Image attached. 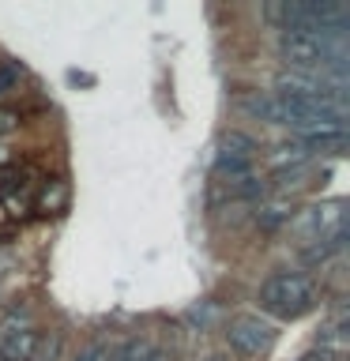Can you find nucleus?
<instances>
[{
    "label": "nucleus",
    "instance_id": "f8f14e48",
    "mask_svg": "<svg viewBox=\"0 0 350 361\" xmlns=\"http://www.w3.org/2000/svg\"><path fill=\"white\" fill-rule=\"evenodd\" d=\"M19 79H23L19 64H0V98H4L11 87H19Z\"/></svg>",
    "mask_w": 350,
    "mask_h": 361
},
{
    "label": "nucleus",
    "instance_id": "f3484780",
    "mask_svg": "<svg viewBox=\"0 0 350 361\" xmlns=\"http://www.w3.org/2000/svg\"><path fill=\"white\" fill-rule=\"evenodd\" d=\"M8 162H11V154L4 151V147H0V166H8Z\"/></svg>",
    "mask_w": 350,
    "mask_h": 361
},
{
    "label": "nucleus",
    "instance_id": "20e7f679",
    "mask_svg": "<svg viewBox=\"0 0 350 361\" xmlns=\"http://www.w3.org/2000/svg\"><path fill=\"white\" fill-rule=\"evenodd\" d=\"M279 56L290 64V72H320L324 49L313 34H279Z\"/></svg>",
    "mask_w": 350,
    "mask_h": 361
},
{
    "label": "nucleus",
    "instance_id": "9d476101",
    "mask_svg": "<svg viewBox=\"0 0 350 361\" xmlns=\"http://www.w3.org/2000/svg\"><path fill=\"white\" fill-rule=\"evenodd\" d=\"M275 188L279 192H290V188H301L305 185V177H309V162H301V166H290V169H279L275 173Z\"/></svg>",
    "mask_w": 350,
    "mask_h": 361
},
{
    "label": "nucleus",
    "instance_id": "0eeeda50",
    "mask_svg": "<svg viewBox=\"0 0 350 361\" xmlns=\"http://www.w3.org/2000/svg\"><path fill=\"white\" fill-rule=\"evenodd\" d=\"M290 219H294V203L290 200L260 203V211H256V226H260V230H267V233H275L279 226H286Z\"/></svg>",
    "mask_w": 350,
    "mask_h": 361
},
{
    "label": "nucleus",
    "instance_id": "423d86ee",
    "mask_svg": "<svg viewBox=\"0 0 350 361\" xmlns=\"http://www.w3.org/2000/svg\"><path fill=\"white\" fill-rule=\"evenodd\" d=\"M237 109L248 113V117H256V121L279 124V98L275 94H260V90H253V94H245L241 102H237Z\"/></svg>",
    "mask_w": 350,
    "mask_h": 361
},
{
    "label": "nucleus",
    "instance_id": "dca6fc26",
    "mask_svg": "<svg viewBox=\"0 0 350 361\" xmlns=\"http://www.w3.org/2000/svg\"><path fill=\"white\" fill-rule=\"evenodd\" d=\"M140 361H169V350H162V346H147Z\"/></svg>",
    "mask_w": 350,
    "mask_h": 361
},
{
    "label": "nucleus",
    "instance_id": "f257e3e1",
    "mask_svg": "<svg viewBox=\"0 0 350 361\" xmlns=\"http://www.w3.org/2000/svg\"><path fill=\"white\" fill-rule=\"evenodd\" d=\"M316 305V279L301 271H279L260 286V309L279 320H298Z\"/></svg>",
    "mask_w": 350,
    "mask_h": 361
},
{
    "label": "nucleus",
    "instance_id": "7ed1b4c3",
    "mask_svg": "<svg viewBox=\"0 0 350 361\" xmlns=\"http://www.w3.org/2000/svg\"><path fill=\"white\" fill-rule=\"evenodd\" d=\"M226 338H230V346L237 354L260 357L271 350V343H275V324L264 320V316H237V320H230V327H226Z\"/></svg>",
    "mask_w": 350,
    "mask_h": 361
},
{
    "label": "nucleus",
    "instance_id": "39448f33",
    "mask_svg": "<svg viewBox=\"0 0 350 361\" xmlns=\"http://www.w3.org/2000/svg\"><path fill=\"white\" fill-rule=\"evenodd\" d=\"M42 346V335L34 327H23V331H11L0 338V361H34Z\"/></svg>",
    "mask_w": 350,
    "mask_h": 361
},
{
    "label": "nucleus",
    "instance_id": "2eb2a0df",
    "mask_svg": "<svg viewBox=\"0 0 350 361\" xmlns=\"http://www.w3.org/2000/svg\"><path fill=\"white\" fill-rule=\"evenodd\" d=\"M102 357H106V346H102V343H90V346H87L76 361H102Z\"/></svg>",
    "mask_w": 350,
    "mask_h": 361
},
{
    "label": "nucleus",
    "instance_id": "f03ea898",
    "mask_svg": "<svg viewBox=\"0 0 350 361\" xmlns=\"http://www.w3.org/2000/svg\"><path fill=\"white\" fill-rule=\"evenodd\" d=\"M256 140L248 132H237L230 128L219 140V158H215V173L222 180H241V177H253V158H256Z\"/></svg>",
    "mask_w": 350,
    "mask_h": 361
},
{
    "label": "nucleus",
    "instance_id": "1a4fd4ad",
    "mask_svg": "<svg viewBox=\"0 0 350 361\" xmlns=\"http://www.w3.org/2000/svg\"><path fill=\"white\" fill-rule=\"evenodd\" d=\"M226 185V196L230 200H264V180H256V177H241V180H222Z\"/></svg>",
    "mask_w": 350,
    "mask_h": 361
},
{
    "label": "nucleus",
    "instance_id": "ddd939ff",
    "mask_svg": "<svg viewBox=\"0 0 350 361\" xmlns=\"http://www.w3.org/2000/svg\"><path fill=\"white\" fill-rule=\"evenodd\" d=\"M143 343H135V338H132V343H124V346H117V350H113V354H109V361H140L143 357Z\"/></svg>",
    "mask_w": 350,
    "mask_h": 361
},
{
    "label": "nucleus",
    "instance_id": "6e6552de",
    "mask_svg": "<svg viewBox=\"0 0 350 361\" xmlns=\"http://www.w3.org/2000/svg\"><path fill=\"white\" fill-rule=\"evenodd\" d=\"M267 162L275 166V173L279 169H290V166H301V162H309V147H305L301 140L282 143V147H275V151L267 154Z\"/></svg>",
    "mask_w": 350,
    "mask_h": 361
},
{
    "label": "nucleus",
    "instance_id": "4468645a",
    "mask_svg": "<svg viewBox=\"0 0 350 361\" xmlns=\"http://www.w3.org/2000/svg\"><path fill=\"white\" fill-rule=\"evenodd\" d=\"M19 128V117L11 109H0V135H8V132H16Z\"/></svg>",
    "mask_w": 350,
    "mask_h": 361
},
{
    "label": "nucleus",
    "instance_id": "9b49d317",
    "mask_svg": "<svg viewBox=\"0 0 350 361\" xmlns=\"http://www.w3.org/2000/svg\"><path fill=\"white\" fill-rule=\"evenodd\" d=\"M64 203H68V188L61 185V180H53V185L42 192V211H61Z\"/></svg>",
    "mask_w": 350,
    "mask_h": 361
}]
</instances>
